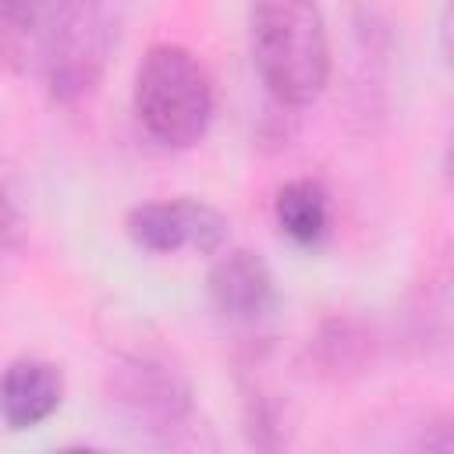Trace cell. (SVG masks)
<instances>
[{
	"label": "cell",
	"instance_id": "obj_7",
	"mask_svg": "<svg viewBox=\"0 0 454 454\" xmlns=\"http://www.w3.org/2000/svg\"><path fill=\"white\" fill-rule=\"evenodd\" d=\"M64 404V372L46 358H14L0 372V422L25 433L53 419Z\"/></svg>",
	"mask_w": 454,
	"mask_h": 454
},
{
	"label": "cell",
	"instance_id": "obj_11",
	"mask_svg": "<svg viewBox=\"0 0 454 454\" xmlns=\"http://www.w3.org/2000/svg\"><path fill=\"white\" fill-rule=\"evenodd\" d=\"M39 53V35L28 32L4 4H0V67L21 71Z\"/></svg>",
	"mask_w": 454,
	"mask_h": 454
},
{
	"label": "cell",
	"instance_id": "obj_10",
	"mask_svg": "<svg viewBox=\"0 0 454 454\" xmlns=\"http://www.w3.org/2000/svg\"><path fill=\"white\" fill-rule=\"evenodd\" d=\"M241 408H245V433L255 447L277 450L287 443V419L284 397L259 376L241 380Z\"/></svg>",
	"mask_w": 454,
	"mask_h": 454
},
{
	"label": "cell",
	"instance_id": "obj_13",
	"mask_svg": "<svg viewBox=\"0 0 454 454\" xmlns=\"http://www.w3.org/2000/svg\"><path fill=\"white\" fill-rule=\"evenodd\" d=\"M28 32H35V35H43L74 0H0Z\"/></svg>",
	"mask_w": 454,
	"mask_h": 454
},
{
	"label": "cell",
	"instance_id": "obj_4",
	"mask_svg": "<svg viewBox=\"0 0 454 454\" xmlns=\"http://www.w3.org/2000/svg\"><path fill=\"white\" fill-rule=\"evenodd\" d=\"M114 46V21L103 0H74L43 35L35 64L46 92L71 106L96 92Z\"/></svg>",
	"mask_w": 454,
	"mask_h": 454
},
{
	"label": "cell",
	"instance_id": "obj_2",
	"mask_svg": "<svg viewBox=\"0 0 454 454\" xmlns=\"http://www.w3.org/2000/svg\"><path fill=\"white\" fill-rule=\"evenodd\" d=\"M131 106L142 131L163 149H192L206 138L216 92L206 64L181 43H156L135 67Z\"/></svg>",
	"mask_w": 454,
	"mask_h": 454
},
{
	"label": "cell",
	"instance_id": "obj_12",
	"mask_svg": "<svg viewBox=\"0 0 454 454\" xmlns=\"http://www.w3.org/2000/svg\"><path fill=\"white\" fill-rule=\"evenodd\" d=\"M21 234H25V213L18 202V188H14V177L7 174V167L0 163V255L18 248Z\"/></svg>",
	"mask_w": 454,
	"mask_h": 454
},
{
	"label": "cell",
	"instance_id": "obj_3",
	"mask_svg": "<svg viewBox=\"0 0 454 454\" xmlns=\"http://www.w3.org/2000/svg\"><path fill=\"white\" fill-rule=\"evenodd\" d=\"M106 401L121 429L149 447H184L195 440V394L188 376L163 355L135 351L110 369Z\"/></svg>",
	"mask_w": 454,
	"mask_h": 454
},
{
	"label": "cell",
	"instance_id": "obj_1",
	"mask_svg": "<svg viewBox=\"0 0 454 454\" xmlns=\"http://www.w3.org/2000/svg\"><path fill=\"white\" fill-rule=\"evenodd\" d=\"M248 46L266 92L287 106H312L330 85V32L316 0H248Z\"/></svg>",
	"mask_w": 454,
	"mask_h": 454
},
{
	"label": "cell",
	"instance_id": "obj_8",
	"mask_svg": "<svg viewBox=\"0 0 454 454\" xmlns=\"http://www.w3.org/2000/svg\"><path fill=\"white\" fill-rule=\"evenodd\" d=\"M376 355V337L369 323L355 316H330L319 323V330L309 337L305 358L316 376L323 380H351L362 376L372 365Z\"/></svg>",
	"mask_w": 454,
	"mask_h": 454
},
{
	"label": "cell",
	"instance_id": "obj_9",
	"mask_svg": "<svg viewBox=\"0 0 454 454\" xmlns=\"http://www.w3.org/2000/svg\"><path fill=\"white\" fill-rule=\"evenodd\" d=\"M273 220L298 248H316L330 234V192L316 177H294L277 188Z\"/></svg>",
	"mask_w": 454,
	"mask_h": 454
},
{
	"label": "cell",
	"instance_id": "obj_5",
	"mask_svg": "<svg viewBox=\"0 0 454 454\" xmlns=\"http://www.w3.org/2000/svg\"><path fill=\"white\" fill-rule=\"evenodd\" d=\"M124 231L142 252H153V255H174L184 248L199 255H216L231 241L227 213L195 195L142 202L128 209Z\"/></svg>",
	"mask_w": 454,
	"mask_h": 454
},
{
	"label": "cell",
	"instance_id": "obj_6",
	"mask_svg": "<svg viewBox=\"0 0 454 454\" xmlns=\"http://www.w3.org/2000/svg\"><path fill=\"white\" fill-rule=\"evenodd\" d=\"M206 294L220 319L252 326L277 312V277L252 248H220L206 273Z\"/></svg>",
	"mask_w": 454,
	"mask_h": 454
}]
</instances>
